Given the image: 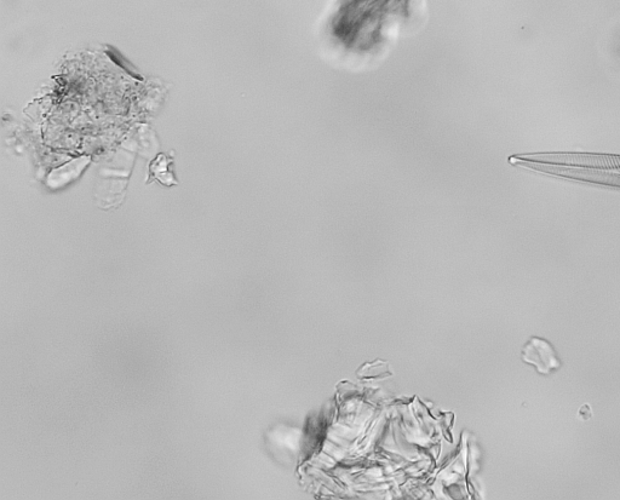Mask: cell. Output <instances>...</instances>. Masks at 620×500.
Returning a JSON list of instances; mask_svg holds the SVG:
<instances>
[{
	"label": "cell",
	"instance_id": "3",
	"mask_svg": "<svg viewBox=\"0 0 620 500\" xmlns=\"http://www.w3.org/2000/svg\"><path fill=\"white\" fill-rule=\"evenodd\" d=\"M90 163L89 157H83L72 160L71 163L62 166V168L51 172L48 180V185L53 188L62 187L67 185L73 180H76L82 174L85 166Z\"/></svg>",
	"mask_w": 620,
	"mask_h": 500
},
{
	"label": "cell",
	"instance_id": "2",
	"mask_svg": "<svg viewBox=\"0 0 620 500\" xmlns=\"http://www.w3.org/2000/svg\"><path fill=\"white\" fill-rule=\"evenodd\" d=\"M524 361L537 367L539 373L542 375H548L551 371L558 370L561 366L558 359H556L554 349L544 339L533 338L531 342L527 344L522 353Z\"/></svg>",
	"mask_w": 620,
	"mask_h": 500
},
{
	"label": "cell",
	"instance_id": "1",
	"mask_svg": "<svg viewBox=\"0 0 620 500\" xmlns=\"http://www.w3.org/2000/svg\"><path fill=\"white\" fill-rule=\"evenodd\" d=\"M514 165L548 172L600 185L620 187V157L618 155L554 153L515 155L509 159Z\"/></svg>",
	"mask_w": 620,
	"mask_h": 500
}]
</instances>
